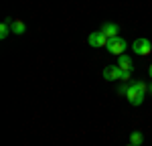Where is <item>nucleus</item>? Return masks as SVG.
Masks as SVG:
<instances>
[{"label": "nucleus", "mask_w": 152, "mask_h": 146, "mask_svg": "<svg viewBox=\"0 0 152 146\" xmlns=\"http://www.w3.org/2000/svg\"><path fill=\"white\" fill-rule=\"evenodd\" d=\"M87 45L94 47V49L105 47V45H107V36H105L102 31H95V33H91V35L87 36Z\"/></svg>", "instance_id": "obj_3"}, {"label": "nucleus", "mask_w": 152, "mask_h": 146, "mask_svg": "<svg viewBox=\"0 0 152 146\" xmlns=\"http://www.w3.org/2000/svg\"><path fill=\"white\" fill-rule=\"evenodd\" d=\"M148 93H152V83H150V85H148Z\"/></svg>", "instance_id": "obj_15"}, {"label": "nucleus", "mask_w": 152, "mask_h": 146, "mask_svg": "<svg viewBox=\"0 0 152 146\" xmlns=\"http://www.w3.org/2000/svg\"><path fill=\"white\" fill-rule=\"evenodd\" d=\"M10 31L14 35H24L26 33V24L23 20H10Z\"/></svg>", "instance_id": "obj_7"}, {"label": "nucleus", "mask_w": 152, "mask_h": 146, "mask_svg": "<svg viewBox=\"0 0 152 146\" xmlns=\"http://www.w3.org/2000/svg\"><path fill=\"white\" fill-rule=\"evenodd\" d=\"M136 87H138L140 93H148V85L144 83V81H136Z\"/></svg>", "instance_id": "obj_11"}, {"label": "nucleus", "mask_w": 152, "mask_h": 146, "mask_svg": "<svg viewBox=\"0 0 152 146\" xmlns=\"http://www.w3.org/2000/svg\"><path fill=\"white\" fill-rule=\"evenodd\" d=\"M118 67H120L122 71L132 73V69H134V63H132V59H130L128 55L124 53V55H120V57H118Z\"/></svg>", "instance_id": "obj_6"}, {"label": "nucleus", "mask_w": 152, "mask_h": 146, "mask_svg": "<svg viewBox=\"0 0 152 146\" xmlns=\"http://www.w3.org/2000/svg\"><path fill=\"white\" fill-rule=\"evenodd\" d=\"M130 75H132V73H128V71H122V77H120V79H122V81H130Z\"/></svg>", "instance_id": "obj_14"}, {"label": "nucleus", "mask_w": 152, "mask_h": 146, "mask_svg": "<svg viewBox=\"0 0 152 146\" xmlns=\"http://www.w3.org/2000/svg\"><path fill=\"white\" fill-rule=\"evenodd\" d=\"M148 73H150V77H152V65H150V69H148Z\"/></svg>", "instance_id": "obj_16"}, {"label": "nucleus", "mask_w": 152, "mask_h": 146, "mask_svg": "<svg viewBox=\"0 0 152 146\" xmlns=\"http://www.w3.org/2000/svg\"><path fill=\"white\" fill-rule=\"evenodd\" d=\"M120 77H122V69H120L118 65H110V67L104 69V79L105 81H116Z\"/></svg>", "instance_id": "obj_4"}, {"label": "nucleus", "mask_w": 152, "mask_h": 146, "mask_svg": "<svg viewBox=\"0 0 152 146\" xmlns=\"http://www.w3.org/2000/svg\"><path fill=\"white\" fill-rule=\"evenodd\" d=\"M140 91H138V87H136V83H132V85H128V93H126V97H128V101L132 104L134 99H136V96H138Z\"/></svg>", "instance_id": "obj_10"}, {"label": "nucleus", "mask_w": 152, "mask_h": 146, "mask_svg": "<svg viewBox=\"0 0 152 146\" xmlns=\"http://www.w3.org/2000/svg\"><path fill=\"white\" fill-rule=\"evenodd\" d=\"M126 47H128V43H126V39H122V36H112V39H107V45L105 49L112 53V55H124L126 53Z\"/></svg>", "instance_id": "obj_1"}, {"label": "nucleus", "mask_w": 152, "mask_h": 146, "mask_svg": "<svg viewBox=\"0 0 152 146\" xmlns=\"http://www.w3.org/2000/svg\"><path fill=\"white\" fill-rule=\"evenodd\" d=\"M142 142H144V136H142V132H132V134H130V144L142 146Z\"/></svg>", "instance_id": "obj_9"}, {"label": "nucleus", "mask_w": 152, "mask_h": 146, "mask_svg": "<svg viewBox=\"0 0 152 146\" xmlns=\"http://www.w3.org/2000/svg\"><path fill=\"white\" fill-rule=\"evenodd\" d=\"M118 93H120V96H126V93H128V85H122V87H118Z\"/></svg>", "instance_id": "obj_13"}, {"label": "nucleus", "mask_w": 152, "mask_h": 146, "mask_svg": "<svg viewBox=\"0 0 152 146\" xmlns=\"http://www.w3.org/2000/svg\"><path fill=\"white\" fill-rule=\"evenodd\" d=\"M99 31H102V33H104L107 39H112V36H118V33H120V26H118L116 23H104Z\"/></svg>", "instance_id": "obj_5"}, {"label": "nucleus", "mask_w": 152, "mask_h": 146, "mask_svg": "<svg viewBox=\"0 0 152 146\" xmlns=\"http://www.w3.org/2000/svg\"><path fill=\"white\" fill-rule=\"evenodd\" d=\"M132 51L136 53V55H142V57H148L152 53V43L148 41V39H136L134 43H132Z\"/></svg>", "instance_id": "obj_2"}, {"label": "nucleus", "mask_w": 152, "mask_h": 146, "mask_svg": "<svg viewBox=\"0 0 152 146\" xmlns=\"http://www.w3.org/2000/svg\"><path fill=\"white\" fill-rule=\"evenodd\" d=\"M128 146H134V144H128Z\"/></svg>", "instance_id": "obj_17"}, {"label": "nucleus", "mask_w": 152, "mask_h": 146, "mask_svg": "<svg viewBox=\"0 0 152 146\" xmlns=\"http://www.w3.org/2000/svg\"><path fill=\"white\" fill-rule=\"evenodd\" d=\"M10 33H12V31H10V18H6L4 23L0 24V39L4 41V39H6V36L10 35Z\"/></svg>", "instance_id": "obj_8"}, {"label": "nucleus", "mask_w": 152, "mask_h": 146, "mask_svg": "<svg viewBox=\"0 0 152 146\" xmlns=\"http://www.w3.org/2000/svg\"><path fill=\"white\" fill-rule=\"evenodd\" d=\"M144 97H146V93H138V96H136V99L132 101V106H140L142 101H144Z\"/></svg>", "instance_id": "obj_12"}]
</instances>
